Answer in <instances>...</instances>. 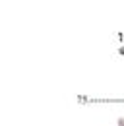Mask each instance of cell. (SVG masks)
<instances>
[{"mask_svg": "<svg viewBox=\"0 0 124 126\" xmlns=\"http://www.w3.org/2000/svg\"><path fill=\"white\" fill-rule=\"evenodd\" d=\"M118 126H124V118H118Z\"/></svg>", "mask_w": 124, "mask_h": 126, "instance_id": "6da1fadb", "label": "cell"}]
</instances>
